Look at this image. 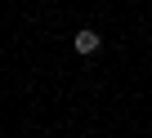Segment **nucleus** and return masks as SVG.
I'll use <instances>...</instances> for the list:
<instances>
[{
  "label": "nucleus",
  "instance_id": "1",
  "mask_svg": "<svg viewBox=\"0 0 152 138\" xmlns=\"http://www.w3.org/2000/svg\"><path fill=\"white\" fill-rule=\"evenodd\" d=\"M72 49L90 58V53H99V49H103V36H99L94 27H81V31H76V36H72Z\"/></svg>",
  "mask_w": 152,
  "mask_h": 138
}]
</instances>
